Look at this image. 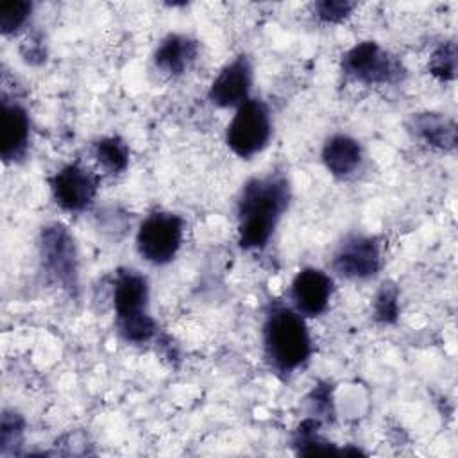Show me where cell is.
Segmentation results:
<instances>
[{
	"label": "cell",
	"instance_id": "cell-18",
	"mask_svg": "<svg viewBox=\"0 0 458 458\" xmlns=\"http://www.w3.org/2000/svg\"><path fill=\"white\" fill-rule=\"evenodd\" d=\"M399 317V290L394 283H383L374 297V318L379 324H394Z\"/></svg>",
	"mask_w": 458,
	"mask_h": 458
},
{
	"label": "cell",
	"instance_id": "cell-6",
	"mask_svg": "<svg viewBox=\"0 0 458 458\" xmlns=\"http://www.w3.org/2000/svg\"><path fill=\"white\" fill-rule=\"evenodd\" d=\"M184 236L182 216L154 211L143 218L136 233V250L150 265H168L179 252Z\"/></svg>",
	"mask_w": 458,
	"mask_h": 458
},
{
	"label": "cell",
	"instance_id": "cell-9",
	"mask_svg": "<svg viewBox=\"0 0 458 458\" xmlns=\"http://www.w3.org/2000/svg\"><path fill=\"white\" fill-rule=\"evenodd\" d=\"M333 297V279L320 268L306 267L299 270L290 284L292 308L304 318L322 315Z\"/></svg>",
	"mask_w": 458,
	"mask_h": 458
},
{
	"label": "cell",
	"instance_id": "cell-12",
	"mask_svg": "<svg viewBox=\"0 0 458 458\" xmlns=\"http://www.w3.org/2000/svg\"><path fill=\"white\" fill-rule=\"evenodd\" d=\"M113 306L116 322L148 313V283L147 277L132 268H120L113 284Z\"/></svg>",
	"mask_w": 458,
	"mask_h": 458
},
{
	"label": "cell",
	"instance_id": "cell-4",
	"mask_svg": "<svg viewBox=\"0 0 458 458\" xmlns=\"http://www.w3.org/2000/svg\"><path fill=\"white\" fill-rule=\"evenodd\" d=\"M342 72L365 86L397 84L406 75L401 59L376 41H360L349 48L342 55Z\"/></svg>",
	"mask_w": 458,
	"mask_h": 458
},
{
	"label": "cell",
	"instance_id": "cell-15",
	"mask_svg": "<svg viewBox=\"0 0 458 458\" xmlns=\"http://www.w3.org/2000/svg\"><path fill=\"white\" fill-rule=\"evenodd\" d=\"M411 134L424 145L438 150L456 147V123L442 113H417L410 120Z\"/></svg>",
	"mask_w": 458,
	"mask_h": 458
},
{
	"label": "cell",
	"instance_id": "cell-8",
	"mask_svg": "<svg viewBox=\"0 0 458 458\" xmlns=\"http://www.w3.org/2000/svg\"><path fill=\"white\" fill-rule=\"evenodd\" d=\"M55 204L70 213L86 211L98 191V177L79 163H68L50 177Z\"/></svg>",
	"mask_w": 458,
	"mask_h": 458
},
{
	"label": "cell",
	"instance_id": "cell-3",
	"mask_svg": "<svg viewBox=\"0 0 458 458\" xmlns=\"http://www.w3.org/2000/svg\"><path fill=\"white\" fill-rule=\"evenodd\" d=\"M39 258L50 281L75 297L79 292V256L75 240L66 225L50 222L41 227Z\"/></svg>",
	"mask_w": 458,
	"mask_h": 458
},
{
	"label": "cell",
	"instance_id": "cell-2",
	"mask_svg": "<svg viewBox=\"0 0 458 458\" xmlns=\"http://www.w3.org/2000/svg\"><path fill=\"white\" fill-rule=\"evenodd\" d=\"M261 335L265 360L279 374H292L311 356L313 345L306 318L292 306L272 302L265 311Z\"/></svg>",
	"mask_w": 458,
	"mask_h": 458
},
{
	"label": "cell",
	"instance_id": "cell-16",
	"mask_svg": "<svg viewBox=\"0 0 458 458\" xmlns=\"http://www.w3.org/2000/svg\"><path fill=\"white\" fill-rule=\"evenodd\" d=\"M129 154V147L120 136H104L93 145L97 163L111 175H118L127 170Z\"/></svg>",
	"mask_w": 458,
	"mask_h": 458
},
{
	"label": "cell",
	"instance_id": "cell-13",
	"mask_svg": "<svg viewBox=\"0 0 458 458\" xmlns=\"http://www.w3.org/2000/svg\"><path fill=\"white\" fill-rule=\"evenodd\" d=\"M199 57V43L186 34L165 36L154 50V66L166 77H181Z\"/></svg>",
	"mask_w": 458,
	"mask_h": 458
},
{
	"label": "cell",
	"instance_id": "cell-1",
	"mask_svg": "<svg viewBox=\"0 0 458 458\" xmlns=\"http://www.w3.org/2000/svg\"><path fill=\"white\" fill-rule=\"evenodd\" d=\"M292 199L290 181L283 172L249 179L238 197V243L243 250H263Z\"/></svg>",
	"mask_w": 458,
	"mask_h": 458
},
{
	"label": "cell",
	"instance_id": "cell-17",
	"mask_svg": "<svg viewBox=\"0 0 458 458\" xmlns=\"http://www.w3.org/2000/svg\"><path fill=\"white\" fill-rule=\"evenodd\" d=\"M293 445L301 454H336L338 451L318 435V422L306 419L295 431Z\"/></svg>",
	"mask_w": 458,
	"mask_h": 458
},
{
	"label": "cell",
	"instance_id": "cell-23",
	"mask_svg": "<svg viewBox=\"0 0 458 458\" xmlns=\"http://www.w3.org/2000/svg\"><path fill=\"white\" fill-rule=\"evenodd\" d=\"M354 7L356 4L347 0H322L313 5V13L324 23H340L351 16Z\"/></svg>",
	"mask_w": 458,
	"mask_h": 458
},
{
	"label": "cell",
	"instance_id": "cell-19",
	"mask_svg": "<svg viewBox=\"0 0 458 458\" xmlns=\"http://www.w3.org/2000/svg\"><path fill=\"white\" fill-rule=\"evenodd\" d=\"M116 329L125 342L147 344L157 333V324L150 317V313H145L140 317H132V318L116 322Z\"/></svg>",
	"mask_w": 458,
	"mask_h": 458
},
{
	"label": "cell",
	"instance_id": "cell-5",
	"mask_svg": "<svg viewBox=\"0 0 458 458\" xmlns=\"http://www.w3.org/2000/svg\"><path fill=\"white\" fill-rule=\"evenodd\" d=\"M272 138V114L261 98H249L233 114L225 129V143L242 159L267 148Z\"/></svg>",
	"mask_w": 458,
	"mask_h": 458
},
{
	"label": "cell",
	"instance_id": "cell-14",
	"mask_svg": "<svg viewBox=\"0 0 458 458\" xmlns=\"http://www.w3.org/2000/svg\"><path fill=\"white\" fill-rule=\"evenodd\" d=\"M322 163L333 177L349 179L361 168V143L349 134H331L322 147Z\"/></svg>",
	"mask_w": 458,
	"mask_h": 458
},
{
	"label": "cell",
	"instance_id": "cell-7",
	"mask_svg": "<svg viewBox=\"0 0 458 458\" xmlns=\"http://www.w3.org/2000/svg\"><path fill=\"white\" fill-rule=\"evenodd\" d=\"M383 267L381 245L374 236L367 234H349L336 247L331 268L344 279L365 281L374 276Z\"/></svg>",
	"mask_w": 458,
	"mask_h": 458
},
{
	"label": "cell",
	"instance_id": "cell-10",
	"mask_svg": "<svg viewBox=\"0 0 458 458\" xmlns=\"http://www.w3.org/2000/svg\"><path fill=\"white\" fill-rule=\"evenodd\" d=\"M250 88L252 64L245 54H240L218 72L209 86L208 97L216 107H240L245 100L250 98Z\"/></svg>",
	"mask_w": 458,
	"mask_h": 458
},
{
	"label": "cell",
	"instance_id": "cell-22",
	"mask_svg": "<svg viewBox=\"0 0 458 458\" xmlns=\"http://www.w3.org/2000/svg\"><path fill=\"white\" fill-rule=\"evenodd\" d=\"M23 428L25 420L20 413L14 410H5L2 413V424H0V453L7 454L13 451L16 445H20L23 438Z\"/></svg>",
	"mask_w": 458,
	"mask_h": 458
},
{
	"label": "cell",
	"instance_id": "cell-20",
	"mask_svg": "<svg viewBox=\"0 0 458 458\" xmlns=\"http://www.w3.org/2000/svg\"><path fill=\"white\" fill-rule=\"evenodd\" d=\"M429 73L438 81H453L456 77V45L454 41H445L435 48L429 57Z\"/></svg>",
	"mask_w": 458,
	"mask_h": 458
},
{
	"label": "cell",
	"instance_id": "cell-21",
	"mask_svg": "<svg viewBox=\"0 0 458 458\" xmlns=\"http://www.w3.org/2000/svg\"><path fill=\"white\" fill-rule=\"evenodd\" d=\"M32 2H4L0 4V32L4 36L18 32L30 18Z\"/></svg>",
	"mask_w": 458,
	"mask_h": 458
},
{
	"label": "cell",
	"instance_id": "cell-11",
	"mask_svg": "<svg viewBox=\"0 0 458 458\" xmlns=\"http://www.w3.org/2000/svg\"><path fill=\"white\" fill-rule=\"evenodd\" d=\"M0 154L5 163H14L25 157L30 141V118L27 109L16 100H9L2 93L0 107Z\"/></svg>",
	"mask_w": 458,
	"mask_h": 458
}]
</instances>
